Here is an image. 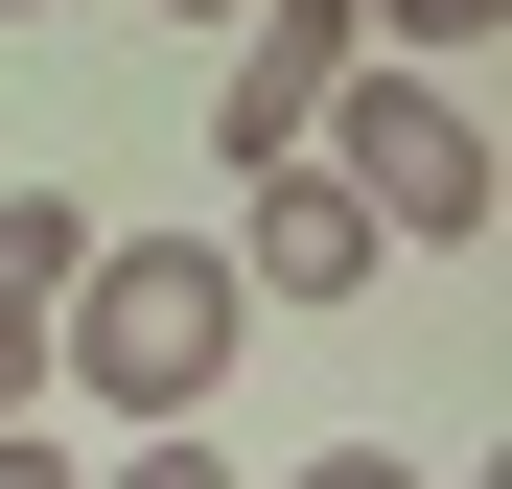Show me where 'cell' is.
Here are the masks:
<instances>
[{
  "label": "cell",
  "instance_id": "6da1fadb",
  "mask_svg": "<svg viewBox=\"0 0 512 489\" xmlns=\"http://www.w3.org/2000/svg\"><path fill=\"white\" fill-rule=\"evenodd\" d=\"M233 257L210 233H94V257H70V303H47V396H94L117 443H163V420H210L233 396Z\"/></svg>",
  "mask_w": 512,
  "mask_h": 489
},
{
  "label": "cell",
  "instance_id": "7a4b0ae2",
  "mask_svg": "<svg viewBox=\"0 0 512 489\" xmlns=\"http://www.w3.org/2000/svg\"><path fill=\"white\" fill-rule=\"evenodd\" d=\"M326 187L373 210V257H489V210H512V163H489V117H466V70H350V94H326Z\"/></svg>",
  "mask_w": 512,
  "mask_h": 489
},
{
  "label": "cell",
  "instance_id": "3957f363",
  "mask_svg": "<svg viewBox=\"0 0 512 489\" xmlns=\"http://www.w3.org/2000/svg\"><path fill=\"white\" fill-rule=\"evenodd\" d=\"M350 70H373V24H350V0H233V94H210V163H233V187H256V163H303Z\"/></svg>",
  "mask_w": 512,
  "mask_h": 489
},
{
  "label": "cell",
  "instance_id": "277c9868",
  "mask_svg": "<svg viewBox=\"0 0 512 489\" xmlns=\"http://www.w3.org/2000/svg\"><path fill=\"white\" fill-rule=\"evenodd\" d=\"M210 257H233V303H350V280H373V210L326 187V163H256Z\"/></svg>",
  "mask_w": 512,
  "mask_h": 489
},
{
  "label": "cell",
  "instance_id": "5b68a950",
  "mask_svg": "<svg viewBox=\"0 0 512 489\" xmlns=\"http://www.w3.org/2000/svg\"><path fill=\"white\" fill-rule=\"evenodd\" d=\"M70 257H94V210H70V187H0V420L47 396V303H70Z\"/></svg>",
  "mask_w": 512,
  "mask_h": 489
},
{
  "label": "cell",
  "instance_id": "8992f818",
  "mask_svg": "<svg viewBox=\"0 0 512 489\" xmlns=\"http://www.w3.org/2000/svg\"><path fill=\"white\" fill-rule=\"evenodd\" d=\"M350 24H373V47H396V70H466V47H489V24H512V0H350Z\"/></svg>",
  "mask_w": 512,
  "mask_h": 489
},
{
  "label": "cell",
  "instance_id": "52a82bcc",
  "mask_svg": "<svg viewBox=\"0 0 512 489\" xmlns=\"http://www.w3.org/2000/svg\"><path fill=\"white\" fill-rule=\"evenodd\" d=\"M94 489H256V466H233V443H210V420H163V443H117V466H94Z\"/></svg>",
  "mask_w": 512,
  "mask_h": 489
},
{
  "label": "cell",
  "instance_id": "ba28073f",
  "mask_svg": "<svg viewBox=\"0 0 512 489\" xmlns=\"http://www.w3.org/2000/svg\"><path fill=\"white\" fill-rule=\"evenodd\" d=\"M280 489H419V443H303Z\"/></svg>",
  "mask_w": 512,
  "mask_h": 489
},
{
  "label": "cell",
  "instance_id": "9c48e42d",
  "mask_svg": "<svg viewBox=\"0 0 512 489\" xmlns=\"http://www.w3.org/2000/svg\"><path fill=\"white\" fill-rule=\"evenodd\" d=\"M0 489H94V466H70V443H47V420H0Z\"/></svg>",
  "mask_w": 512,
  "mask_h": 489
},
{
  "label": "cell",
  "instance_id": "30bf717a",
  "mask_svg": "<svg viewBox=\"0 0 512 489\" xmlns=\"http://www.w3.org/2000/svg\"><path fill=\"white\" fill-rule=\"evenodd\" d=\"M163 24H233V0H163Z\"/></svg>",
  "mask_w": 512,
  "mask_h": 489
}]
</instances>
